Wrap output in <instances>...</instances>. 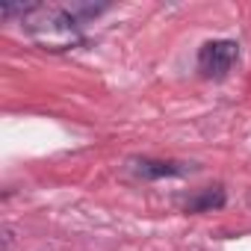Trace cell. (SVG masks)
Segmentation results:
<instances>
[{"label":"cell","mask_w":251,"mask_h":251,"mask_svg":"<svg viewBox=\"0 0 251 251\" xmlns=\"http://www.w3.org/2000/svg\"><path fill=\"white\" fill-rule=\"evenodd\" d=\"M236 59H239V45L236 42H230V39H213V42L201 45V50H198V71L204 77L222 80L236 65Z\"/></svg>","instance_id":"cell-1"},{"label":"cell","mask_w":251,"mask_h":251,"mask_svg":"<svg viewBox=\"0 0 251 251\" xmlns=\"http://www.w3.org/2000/svg\"><path fill=\"white\" fill-rule=\"evenodd\" d=\"M12 239H15V236H12V230H9V227H3V248H12Z\"/></svg>","instance_id":"cell-4"},{"label":"cell","mask_w":251,"mask_h":251,"mask_svg":"<svg viewBox=\"0 0 251 251\" xmlns=\"http://www.w3.org/2000/svg\"><path fill=\"white\" fill-rule=\"evenodd\" d=\"M222 204H225L222 186H207V189L195 192V195L186 201V210H189V213H213V210H219Z\"/></svg>","instance_id":"cell-3"},{"label":"cell","mask_w":251,"mask_h":251,"mask_svg":"<svg viewBox=\"0 0 251 251\" xmlns=\"http://www.w3.org/2000/svg\"><path fill=\"white\" fill-rule=\"evenodd\" d=\"M130 172L142 180H166V177H183L192 172V163L177 160H154V157H136L130 160Z\"/></svg>","instance_id":"cell-2"}]
</instances>
